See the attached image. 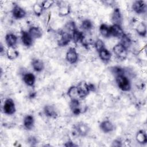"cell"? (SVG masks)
Masks as SVG:
<instances>
[{"label": "cell", "mask_w": 147, "mask_h": 147, "mask_svg": "<svg viewBox=\"0 0 147 147\" xmlns=\"http://www.w3.org/2000/svg\"><path fill=\"white\" fill-rule=\"evenodd\" d=\"M115 80L119 88L123 91H129L131 89V84L129 79L125 75L115 77Z\"/></svg>", "instance_id": "cell-1"}, {"label": "cell", "mask_w": 147, "mask_h": 147, "mask_svg": "<svg viewBox=\"0 0 147 147\" xmlns=\"http://www.w3.org/2000/svg\"><path fill=\"white\" fill-rule=\"evenodd\" d=\"M113 52L119 59L124 60L127 55V49L120 42L113 47Z\"/></svg>", "instance_id": "cell-2"}, {"label": "cell", "mask_w": 147, "mask_h": 147, "mask_svg": "<svg viewBox=\"0 0 147 147\" xmlns=\"http://www.w3.org/2000/svg\"><path fill=\"white\" fill-rule=\"evenodd\" d=\"M3 110L5 114L8 115L13 114L16 112V106L13 100L11 98L6 99L4 102Z\"/></svg>", "instance_id": "cell-3"}, {"label": "cell", "mask_w": 147, "mask_h": 147, "mask_svg": "<svg viewBox=\"0 0 147 147\" xmlns=\"http://www.w3.org/2000/svg\"><path fill=\"white\" fill-rule=\"evenodd\" d=\"M79 95L81 99H84L90 92V88H89V84H87L85 82H80L77 86Z\"/></svg>", "instance_id": "cell-4"}, {"label": "cell", "mask_w": 147, "mask_h": 147, "mask_svg": "<svg viewBox=\"0 0 147 147\" xmlns=\"http://www.w3.org/2000/svg\"><path fill=\"white\" fill-rule=\"evenodd\" d=\"M133 10L137 14H142L146 11V5L144 1H136L132 5Z\"/></svg>", "instance_id": "cell-5"}, {"label": "cell", "mask_w": 147, "mask_h": 147, "mask_svg": "<svg viewBox=\"0 0 147 147\" xmlns=\"http://www.w3.org/2000/svg\"><path fill=\"white\" fill-rule=\"evenodd\" d=\"M66 60L71 64H74L78 60V54L74 48H70L66 53Z\"/></svg>", "instance_id": "cell-6"}, {"label": "cell", "mask_w": 147, "mask_h": 147, "mask_svg": "<svg viewBox=\"0 0 147 147\" xmlns=\"http://www.w3.org/2000/svg\"><path fill=\"white\" fill-rule=\"evenodd\" d=\"M110 35L115 37L121 38L125 34L121 26L119 25L113 24L110 27Z\"/></svg>", "instance_id": "cell-7"}, {"label": "cell", "mask_w": 147, "mask_h": 147, "mask_svg": "<svg viewBox=\"0 0 147 147\" xmlns=\"http://www.w3.org/2000/svg\"><path fill=\"white\" fill-rule=\"evenodd\" d=\"M69 107L75 115H79L82 113L81 104L79 100L72 99L69 103Z\"/></svg>", "instance_id": "cell-8"}, {"label": "cell", "mask_w": 147, "mask_h": 147, "mask_svg": "<svg viewBox=\"0 0 147 147\" xmlns=\"http://www.w3.org/2000/svg\"><path fill=\"white\" fill-rule=\"evenodd\" d=\"M72 40L71 34L67 32H63L61 33V37L58 41V45L60 47H64L68 44V43Z\"/></svg>", "instance_id": "cell-9"}, {"label": "cell", "mask_w": 147, "mask_h": 147, "mask_svg": "<svg viewBox=\"0 0 147 147\" xmlns=\"http://www.w3.org/2000/svg\"><path fill=\"white\" fill-rule=\"evenodd\" d=\"M12 15L16 19H21L25 17L26 11L20 6L15 5L12 10Z\"/></svg>", "instance_id": "cell-10"}, {"label": "cell", "mask_w": 147, "mask_h": 147, "mask_svg": "<svg viewBox=\"0 0 147 147\" xmlns=\"http://www.w3.org/2000/svg\"><path fill=\"white\" fill-rule=\"evenodd\" d=\"M111 21L114 24L121 25L122 21V17L120 10L118 8H115L111 16Z\"/></svg>", "instance_id": "cell-11"}, {"label": "cell", "mask_w": 147, "mask_h": 147, "mask_svg": "<svg viewBox=\"0 0 147 147\" xmlns=\"http://www.w3.org/2000/svg\"><path fill=\"white\" fill-rule=\"evenodd\" d=\"M76 130L77 133L79 135L82 136H84L88 134L90 130V128L86 123L80 122L76 126Z\"/></svg>", "instance_id": "cell-12"}, {"label": "cell", "mask_w": 147, "mask_h": 147, "mask_svg": "<svg viewBox=\"0 0 147 147\" xmlns=\"http://www.w3.org/2000/svg\"><path fill=\"white\" fill-rule=\"evenodd\" d=\"M21 40L24 45H25L26 47H30L32 45L33 38L31 37V36L29 34L28 32L22 31Z\"/></svg>", "instance_id": "cell-13"}, {"label": "cell", "mask_w": 147, "mask_h": 147, "mask_svg": "<svg viewBox=\"0 0 147 147\" xmlns=\"http://www.w3.org/2000/svg\"><path fill=\"white\" fill-rule=\"evenodd\" d=\"M100 129L105 133H109L114 130V126L113 123L109 121H104L100 124Z\"/></svg>", "instance_id": "cell-14"}, {"label": "cell", "mask_w": 147, "mask_h": 147, "mask_svg": "<svg viewBox=\"0 0 147 147\" xmlns=\"http://www.w3.org/2000/svg\"><path fill=\"white\" fill-rule=\"evenodd\" d=\"M67 94L71 100L72 99H77V100L81 99L77 86L71 87L68 90Z\"/></svg>", "instance_id": "cell-15"}, {"label": "cell", "mask_w": 147, "mask_h": 147, "mask_svg": "<svg viewBox=\"0 0 147 147\" xmlns=\"http://www.w3.org/2000/svg\"><path fill=\"white\" fill-rule=\"evenodd\" d=\"M23 80L24 83L29 86H33L36 81L35 76L32 73H26L23 76Z\"/></svg>", "instance_id": "cell-16"}, {"label": "cell", "mask_w": 147, "mask_h": 147, "mask_svg": "<svg viewBox=\"0 0 147 147\" xmlns=\"http://www.w3.org/2000/svg\"><path fill=\"white\" fill-rule=\"evenodd\" d=\"M5 41L8 47H14L17 42V37L12 33H9L5 36Z\"/></svg>", "instance_id": "cell-17"}, {"label": "cell", "mask_w": 147, "mask_h": 147, "mask_svg": "<svg viewBox=\"0 0 147 147\" xmlns=\"http://www.w3.org/2000/svg\"><path fill=\"white\" fill-rule=\"evenodd\" d=\"M32 66L33 69L36 72H41L44 68L43 61L40 59H34L32 62Z\"/></svg>", "instance_id": "cell-18"}, {"label": "cell", "mask_w": 147, "mask_h": 147, "mask_svg": "<svg viewBox=\"0 0 147 147\" xmlns=\"http://www.w3.org/2000/svg\"><path fill=\"white\" fill-rule=\"evenodd\" d=\"M34 122L33 117L31 115H27L24 119V126L26 129L30 130L33 127Z\"/></svg>", "instance_id": "cell-19"}, {"label": "cell", "mask_w": 147, "mask_h": 147, "mask_svg": "<svg viewBox=\"0 0 147 147\" xmlns=\"http://www.w3.org/2000/svg\"><path fill=\"white\" fill-rule=\"evenodd\" d=\"M28 33L33 39L39 38L42 36V32L40 28L36 26L31 27L28 31Z\"/></svg>", "instance_id": "cell-20"}, {"label": "cell", "mask_w": 147, "mask_h": 147, "mask_svg": "<svg viewBox=\"0 0 147 147\" xmlns=\"http://www.w3.org/2000/svg\"><path fill=\"white\" fill-rule=\"evenodd\" d=\"M98 53L99 57L102 61L105 62H107L111 59V54L107 49L104 48L98 52Z\"/></svg>", "instance_id": "cell-21"}, {"label": "cell", "mask_w": 147, "mask_h": 147, "mask_svg": "<svg viewBox=\"0 0 147 147\" xmlns=\"http://www.w3.org/2000/svg\"><path fill=\"white\" fill-rule=\"evenodd\" d=\"M136 138L137 141L141 144H145L147 142L146 134L143 130H140L137 132Z\"/></svg>", "instance_id": "cell-22"}, {"label": "cell", "mask_w": 147, "mask_h": 147, "mask_svg": "<svg viewBox=\"0 0 147 147\" xmlns=\"http://www.w3.org/2000/svg\"><path fill=\"white\" fill-rule=\"evenodd\" d=\"M6 55L9 59L14 60L18 56L19 53L14 47H9L6 51Z\"/></svg>", "instance_id": "cell-23"}, {"label": "cell", "mask_w": 147, "mask_h": 147, "mask_svg": "<svg viewBox=\"0 0 147 147\" xmlns=\"http://www.w3.org/2000/svg\"><path fill=\"white\" fill-rule=\"evenodd\" d=\"M72 40L75 43H77L79 41H82V39L84 37L82 32L79 31L77 29H75L71 34Z\"/></svg>", "instance_id": "cell-24"}, {"label": "cell", "mask_w": 147, "mask_h": 147, "mask_svg": "<svg viewBox=\"0 0 147 147\" xmlns=\"http://www.w3.org/2000/svg\"><path fill=\"white\" fill-rule=\"evenodd\" d=\"M136 30L139 35L145 37L146 34V26L145 24L143 22L139 23L136 28Z\"/></svg>", "instance_id": "cell-25"}, {"label": "cell", "mask_w": 147, "mask_h": 147, "mask_svg": "<svg viewBox=\"0 0 147 147\" xmlns=\"http://www.w3.org/2000/svg\"><path fill=\"white\" fill-rule=\"evenodd\" d=\"M44 112L45 114L49 117H55L56 115V112L55 108L50 105H47L44 107Z\"/></svg>", "instance_id": "cell-26"}, {"label": "cell", "mask_w": 147, "mask_h": 147, "mask_svg": "<svg viewBox=\"0 0 147 147\" xmlns=\"http://www.w3.org/2000/svg\"><path fill=\"white\" fill-rule=\"evenodd\" d=\"M99 32L102 36L104 37H109L110 35V27L106 24H102L99 28Z\"/></svg>", "instance_id": "cell-27"}, {"label": "cell", "mask_w": 147, "mask_h": 147, "mask_svg": "<svg viewBox=\"0 0 147 147\" xmlns=\"http://www.w3.org/2000/svg\"><path fill=\"white\" fill-rule=\"evenodd\" d=\"M70 13V7L67 5H63L60 6L59 10V14L60 16H65Z\"/></svg>", "instance_id": "cell-28"}, {"label": "cell", "mask_w": 147, "mask_h": 147, "mask_svg": "<svg viewBox=\"0 0 147 147\" xmlns=\"http://www.w3.org/2000/svg\"><path fill=\"white\" fill-rule=\"evenodd\" d=\"M121 41L120 43L122 44L124 47H125L127 49L130 46L131 41L130 37L127 36L126 34H124V35L121 38Z\"/></svg>", "instance_id": "cell-29"}, {"label": "cell", "mask_w": 147, "mask_h": 147, "mask_svg": "<svg viewBox=\"0 0 147 147\" xmlns=\"http://www.w3.org/2000/svg\"><path fill=\"white\" fill-rule=\"evenodd\" d=\"M111 72L115 77L125 75V71L123 69L119 67H113L111 68Z\"/></svg>", "instance_id": "cell-30"}, {"label": "cell", "mask_w": 147, "mask_h": 147, "mask_svg": "<svg viewBox=\"0 0 147 147\" xmlns=\"http://www.w3.org/2000/svg\"><path fill=\"white\" fill-rule=\"evenodd\" d=\"M92 22L88 19L84 20L82 23V28L85 30H90L92 28Z\"/></svg>", "instance_id": "cell-31"}, {"label": "cell", "mask_w": 147, "mask_h": 147, "mask_svg": "<svg viewBox=\"0 0 147 147\" xmlns=\"http://www.w3.org/2000/svg\"><path fill=\"white\" fill-rule=\"evenodd\" d=\"M33 10L34 13L36 16H40L42 13L43 9H42V7L41 4L36 3H34L33 6Z\"/></svg>", "instance_id": "cell-32"}, {"label": "cell", "mask_w": 147, "mask_h": 147, "mask_svg": "<svg viewBox=\"0 0 147 147\" xmlns=\"http://www.w3.org/2000/svg\"><path fill=\"white\" fill-rule=\"evenodd\" d=\"M65 29L66 30V31H65V32H68V33H69L70 34H72V33L75 29H76L75 24L72 21L69 22L67 24H66V25H65Z\"/></svg>", "instance_id": "cell-33"}, {"label": "cell", "mask_w": 147, "mask_h": 147, "mask_svg": "<svg viewBox=\"0 0 147 147\" xmlns=\"http://www.w3.org/2000/svg\"><path fill=\"white\" fill-rule=\"evenodd\" d=\"M95 47L98 52H99L102 49L105 48V44H104L103 41L100 39H98L96 41V42H95Z\"/></svg>", "instance_id": "cell-34"}, {"label": "cell", "mask_w": 147, "mask_h": 147, "mask_svg": "<svg viewBox=\"0 0 147 147\" xmlns=\"http://www.w3.org/2000/svg\"><path fill=\"white\" fill-rule=\"evenodd\" d=\"M54 1L52 0H45L41 2V6L42 7L43 10H46L50 8L52 5L54 3Z\"/></svg>", "instance_id": "cell-35"}, {"label": "cell", "mask_w": 147, "mask_h": 147, "mask_svg": "<svg viewBox=\"0 0 147 147\" xmlns=\"http://www.w3.org/2000/svg\"><path fill=\"white\" fill-rule=\"evenodd\" d=\"M28 142L29 143L31 144L32 145H33V144L37 142V140H36V138L34 137H30L28 139Z\"/></svg>", "instance_id": "cell-36"}, {"label": "cell", "mask_w": 147, "mask_h": 147, "mask_svg": "<svg viewBox=\"0 0 147 147\" xmlns=\"http://www.w3.org/2000/svg\"><path fill=\"white\" fill-rule=\"evenodd\" d=\"M65 146H76V145L74 144H73L72 142L69 141V142H67V144H65Z\"/></svg>", "instance_id": "cell-37"}, {"label": "cell", "mask_w": 147, "mask_h": 147, "mask_svg": "<svg viewBox=\"0 0 147 147\" xmlns=\"http://www.w3.org/2000/svg\"><path fill=\"white\" fill-rule=\"evenodd\" d=\"M3 51V45L2 44H1V49H0V52L2 53V52Z\"/></svg>", "instance_id": "cell-38"}]
</instances>
